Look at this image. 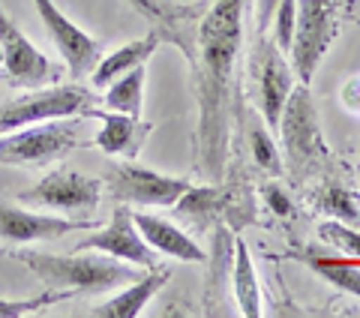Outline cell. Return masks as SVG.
Here are the masks:
<instances>
[{"instance_id":"21","label":"cell","mask_w":360,"mask_h":318,"mask_svg":"<svg viewBox=\"0 0 360 318\" xmlns=\"http://www.w3.org/2000/svg\"><path fill=\"white\" fill-rule=\"evenodd\" d=\"M295 33H297V0H279L274 9V21H270V39L276 42L279 51L288 54Z\"/></svg>"},{"instance_id":"27","label":"cell","mask_w":360,"mask_h":318,"mask_svg":"<svg viewBox=\"0 0 360 318\" xmlns=\"http://www.w3.org/2000/svg\"><path fill=\"white\" fill-rule=\"evenodd\" d=\"M276 4H279V0H258V6H255V27H258V33H267L270 30V21H274Z\"/></svg>"},{"instance_id":"2","label":"cell","mask_w":360,"mask_h":318,"mask_svg":"<svg viewBox=\"0 0 360 318\" xmlns=\"http://www.w3.org/2000/svg\"><path fill=\"white\" fill-rule=\"evenodd\" d=\"M18 261L37 274L45 288H63L72 294H103L123 288L139 279V267L111 255H49V253H18Z\"/></svg>"},{"instance_id":"15","label":"cell","mask_w":360,"mask_h":318,"mask_svg":"<svg viewBox=\"0 0 360 318\" xmlns=\"http://www.w3.org/2000/svg\"><path fill=\"white\" fill-rule=\"evenodd\" d=\"M132 222L139 225L141 237L148 241V246L153 253L168 255V258H180V261H189V265H205L207 255L193 237L186 231H180L177 225H172L162 217H153V213H132Z\"/></svg>"},{"instance_id":"6","label":"cell","mask_w":360,"mask_h":318,"mask_svg":"<svg viewBox=\"0 0 360 318\" xmlns=\"http://www.w3.org/2000/svg\"><path fill=\"white\" fill-rule=\"evenodd\" d=\"M336 0H297V33L288 58L300 84H312V75L336 37Z\"/></svg>"},{"instance_id":"13","label":"cell","mask_w":360,"mask_h":318,"mask_svg":"<svg viewBox=\"0 0 360 318\" xmlns=\"http://www.w3.org/2000/svg\"><path fill=\"white\" fill-rule=\"evenodd\" d=\"M75 229H84V222H72L54 213H33L15 204L0 201V241L6 243H37V241H58Z\"/></svg>"},{"instance_id":"17","label":"cell","mask_w":360,"mask_h":318,"mask_svg":"<svg viewBox=\"0 0 360 318\" xmlns=\"http://www.w3.org/2000/svg\"><path fill=\"white\" fill-rule=\"evenodd\" d=\"M160 42H162V37L156 30H150L148 37L120 45V49L111 51L108 58H99V63L94 66V72H90V84L94 87H108L117 75L129 72V70H135V66H141V63H148L150 54L160 49Z\"/></svg>"},{"instance_id":"9","label":"cell","mask_w":360,"mask_h":318,"mask_svg":"<svg viewBox=\"0 0 360 318\" xmlns=\"http://www.w3.org/2000/svg\"><path fill=\"white\" fill-rule=\"evenodd\" d=\"M0 51H4V70L13 84L45 87L60 82V70L21 33V27L6 15L4 4H0Z\"/></svg>"},{"instance_id":"4","label":"cell","mask_w":360,"mask_h":318,"mask_svg":"<svg viewBox=\"0 0 360 318\" xmlns=\"http://www.w3.org/2000/svg\"><path fill=\"white\" fill-rule=\"evenodd\" d=\"M250 84H252L255 106L264 127L270 132H276L285 99L295 90V70H291L285 54L276 49V42L267 33H258L255 49L250 51Z\"/></svg>"},{"instance_id":"16","label":"cell","mask_w":360,"mask_h":318,"mask_svg":"<svg viewBox=\"0 0 360 318\" xmlns=\"http://www.w3.org/2000/svg\"><path fill=\"white\" fill-rule=\"evenodd\" d=\"M165 282H168V270L150 267V274H141L139 279L127 282L123 291H117L115 298H108L105 303L94 306V310H87V315L90 318H135V315H141L144 306L162 291Z\"/></svg>"},{"instance_id":"7","label":"cell","mask_w":360,"mask_h":318,"mask_svg":"<svg viewBox=\"0 0 360 318\" xmlns=\"http://www.w3.org/2000/svg\"><path fill=\"white\" fill-rule=\"evenodd\" d=\"M193 186L186 177H168L153 168H141L132 159L108 168V192L120 204H141V208H174L180 196Z\"/></svg>"},{"instance_id":"24","label":"cell","mask_w":360,"mask_h":318,"mask_svg":"<svg viewBox=\"0 0 360 318\" xmlns=\"http://www.w3.org/2000/svg\"><path fill=\"white\" fill-rule=\"evenodd\" d=\"M319 237L328 246H333L336 253H345V255H352V258H360V231H354L348 222H340V220L321 222Z\"/></svg>"},{"instance_id":"19","label":"cell","mask_w":360,"mask_h":318,"mask_svg":"<svg viewBox=\"0 0 360 318\" xmlns=\"http://www.w3.org/2000/svg\"><path fill=\"white\" fill-rule=\"evenodd\" d=\"M303 261H307V267L312 274H319L324 282H330V286H336L340 291H348V294H354V298H360V267L354 261L324 255L319 246H309Z\"/></svg>"},{"instance_id":"20","label":"cell","mask_w":360,"mask_h":318,"mask_svg":"<svg viewBox=\"0 0 360 318\" xmlns=\"http://www.w3.org/2000/svg\"><path fill=\"white\" fill-rule=\"evenodd\" d=\"M144 78H148V66H135V70L117 75L105 90V106L120 115L141 117L144 108Z\"/></svg>"},{"instance_id":"3","label":"cell","mask_w":360,"mask_h":318,"mask_svg":"<svg viewBox=\"0 0 360 318\" xmlns=\"http://www.w3.org/2000/svg\"><path fill=\"white\" fill-rule=\"evenodd\" d=\"M78 144V127L63 120H42L0 135V165L42 168L63 159Z\"/></svg>"},{"instance_id":"10","label":"cell","mask_w":360,"mask_h":318,"mask_svg":"<svg viewBox=\"0 0 360 318\" xmlns=\"http://www.w3.org/2000/svg\"><path fill=\"white\" fill-rule=\"evenodd\" d=\"M33 4H37V13L42 18L45 30H49L51 42L58 45L60 58L66 61L70 75L78 82V78L94 72V66L103 58V42L84 33L75 21H70V15H63V9L54 0H33Z\"/></svg>"},{"instance_id":"11","label":"cell","mask_w":360,"mask_h":318,"mask_svg":"<svg viewBox=\"0 0 360 318\" xmlns=\"http://www.w3.org/2000/svg\"><path fill=\"white\" fill-rule=\"evenodd\" d=\"M103 198V180L78 174L72 168H58L45 174L37 186L25 189L18 201L49 210H94Z\"/></svg>"},{"instance_id":"23","label":"cell","mask_w":360,"mask_h":318,"mask_svg":"<svg viewBox=\"0 0 360 318\" xmlns=\"http://www.w3.org/2000/svg\"><path fill=\"white\" fill-rule=\"evenodd\" d=\"M66 298H72V291H63V288H45L37 298H25V300H4L0 298V318H21V315H30V312H39L51 303H60Z\"/></svg>"},{"instance_id":"12","label":"cell","mask_w":360,"mask_h":318,"mask_svg":"<svg viewBox=\"0 0 360 318\" xmlns=\"http://www.w3.org/2000/svg\"><path fill=\"white\" fill-rule=\"evenodd\" d=\"M75 253H105L111 258L129 261V265L144 267V270L156 267V253L141 237L139 225L132 222L129 208H115L111 222L103 225V229H96L94 234H87L84 241L75 246Z\"/></svg>"},{"instance_id":"26","label":"cell","mask_w":360,"mask_h":318,"mask_svg":"<svg viewBox=\"0 0 360 318\" xmlns=\"http://www.w3.org/2000/svg\"><path fill=\"white\" fill-rule=\"evenodd\" d=\"M264 201H267V208L276 213V217H288L291 213V198L285 196V189L283 186H276V184H270V186H264Z\"/></svg>"},{"instance_id":"14","label":"cell","mask_w":360,"mask_h":318,"mask_svg":"<svg viewBox=\"0 0 360 318\" xmlns=\"http://www.w3.org/2000/svg\"><path fill=\"white\" fill-rule=\"evenodd\" d=\"M84 117H96L103 123V129L96 132L94 144L108 156H123V159H135L141 153V144L150 135V123H144L141 117L132 115H120V111H99L94 106H87L82 111Z\"/></svg>"},{"instance_id":"1","label":"cell","mask_w":360,"mask_h":318,"mask_svg":"<svg viewBox=\"0 0 360 318\" xmlns=\"http://www.w3.org/2000/svg\"><path fill=\"white\" fill-rule=\"evenodd\" d=\"M246 0H198L195 39L177 45L193 63V84L198 102V168L219 184L229 156V99L231 75L243 45Z\"/></svg>"},{"instance_id":"25","label":"cell","mask_w":360,"mask_h":318,"mask_svg":"<svg viewBox=\"0 0 360 318\" xmlns=\"http://www.w3.org/2000/svg\"><path fill=\"white\" fill-rule=\"evenodd\" d=\"M319 204H321V210L328 213V217L340 220V222H348V225H360V208H357V201L348 196L345 189L330 186V189L321 196Z\"/></svg>"},{"instance_id":"22","label":"cell","mask_w":360,"mask_h":318,"mask_svg":"<svg viewBox=\"0 0 360 318\" xmlns=\"http://www.w3.org/2000/svg\"><path fill=\"white\" fill-rule=\"evenodd\" d=\"M250 144H252V159L264 168V172L283 174V159H279L276 141H274V135H270V129L264 127V120H262V123H252Z\"/></svg>"},{"instance_id":"18","label":"cell","mask_w":360,"mask_h":318,"mask_svg":"<svg viewBox=\"0 0 360 318\" xmlns=\"http://www.w3.org/2000/svg\"><path fill=\"white\" fill-rule=\"evenodd\" d=\"M231 279H234V300H238V312L243 318H258L262 310V288H258V274L246 246L240 237H234V261H231Z\"/></svg>"},{"instance_id":"5","label":"cell","mask_w":360,"mask_h":318,"mask_svg":"<svg viewBox=\"0 0 360 318\" xmlns=\"http://www.w3.org/2000/svg\"><path fill=\"white\" fill-rule=\"evenodd\" d=\"M94 106V94L78 84H51L0 102V132H13L42 120H66Z\"/></svg>"},{"instance_id":"28","label":"cell","mask_w":360,"mask_h":318,"mask_svg":"<svg viewBox=\"0 0 360 318\" xmlns=\"http://www.w3.org/2000/svg\"><path fill=\"white\" fill-rule=\"evenodd\" d=\"M0 66H4V51H0Z\"/></svg>"},{"instance_id":"8","label":"cell","mask_w":360,"mask_h":318,"mask_svg":"<svg viewBox=\"0 0 360 318\" xmlns=\"http://www.w3.org/2000/svg\"><path fill=\"white\" fill-rule=\"evenodd\" d=\"M276 129H279V135H283L285 153H288L291 165H295L297 172L307 168L309 163H315L319 156L328 153V147H324V141H321L319 117H315V108H312L309 84H300L288 94Z\"/></svg>"}]
</instances>
